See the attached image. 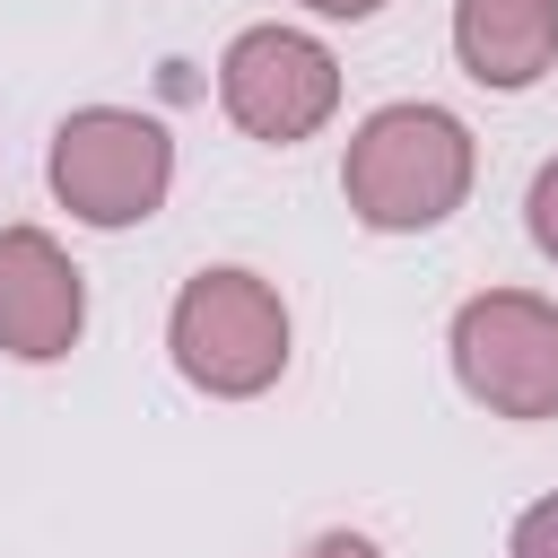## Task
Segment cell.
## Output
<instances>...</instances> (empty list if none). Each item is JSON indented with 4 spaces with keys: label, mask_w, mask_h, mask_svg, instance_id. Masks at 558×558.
<instances>
[{
    "label": "cell",
    "mask_w": 558,
    "mask_h": 558,
    "mask_svg": "<svg viewBox=\"0 0 558 558\" xmlns=\"http://www.w3.org/2000/svg\"><path fill=\"white\" fill-rule=\"evenodd\" d=\"M471 174H480V140L453 105H427V96H401V105H375L357 131H349V157H340V201L357 227L375 235H427L445 227L462 201H471Z\"/></svg>",
    "instance_id": "6da1fadb"
},
{
    "label": "cell",
    "mask_w": 558,
    "mask_h": 558,
    "mask_svg": "<svg viewBox=\"0 0 558 558\" xmlns=\"http://www.w3.org/2000/svg\"><path fill=\"white\" fill-rule=\"evenodd\" d=\"M288 340H296L288 296H279L262 270L218 262V270H192V279L174 288L166 357H174V375H183L192 392H209V401H253V392H270V384L288 375Z\"/></svg>",
    "instance_id": "7a4b0ae2"
},
{
    "label": "cell",
    "mask_w": 558,
    "mask_h": 558,
    "mask_svg": "<svg viewBox=\"0 0 558 558\" xmlns=\"http://www.w3.org/2000/svg\"><path fill=\"white\" fill-rule=\"evenodd\" d=\"M44 174H52V201L78 227L113 235V227H140V218L166 209V192H174V131L157 113H140V105H78L52 131Z\"/></svg>",
    "instance_id": "3957f363"
},
{
    "label": "cell",
    "mask_w": 558,
    "mask_h": 558,
    "mask_svg": "<svg viewBox=\"0 0 558 558\" xmlns=\"http://www.w3.org/2000/svg\"><path fill=\"white\" fill-rule=\"evenodd\" d=\"M453 384L488 418H558V305L532 288H480L453 305Z\"/></svg>",
    "instance_id": "277c9868"
},
{
    "label": "cell",
    "mask_w": 558,
    "mask_h": 558,
    "mask_svg": "<svg viewBox=\"0 0 558 558\" xmlns=\"http://www.w3.org/2000/svg\"><path fill=\"white\" fill-rule=\"evenodd\" d=\"M218 105L244 140L262 148H296L340 113V52L305 26H244L218 52Z\"/></svg>",
    "instance_id": "5b68a950"
},
{
    "label": "cell",
    "mask_w": 558,
    "mask_h": 558,
    "mask_svg": "<svg viewBox=\"0 0 558 558\" xmlns=\"http://www.w3.org/2000/svg\"><path fill=\"white\" fill-rule=\"evenodd\" d=\"M87 331V270L44 227H0V349L17 366L70 357Z\"/></svg>",
    "instance_id": "8992f818"
},
{
    "label": "cell",
    "mask_w": 558,
    "mask_h": 558,
    "mask_svg": "<svg viewBox=\"0 0 558 558\" xmlns=\"http://www.w3.org/2000/svg\"><path fill=\"white\" fill-rule=\"evenodd\" d=\"M453 61L497 96L541 87L558 70V0H453Z\"/></svg>",
    "instance_id": "52a82bcc"
},
{
    "label": "cell",
    "mask_w": 558,
    "mask_h": 558,
    "mask_svg": "<svg viewBox=\"0 0 558 558\" xmlns=\"http://www.w3.org/2000/svg\"><path fill=\"white\" fill-rule=\"evenodd\" d=\"M506 558H558V488H549V497H532V506L514 514Z\"/></svg>",
    "instance_id": "ba28073f"
},
{
    "label": "cell",
    "mask_w": 558,
    "mask_h": 558,
    "mask_svg": "<svg viewBox=\"0 0 558 558\" xmlns=\"http://www.w3.org/2000/svg\"><path fill=\"white\" fill-rule=\"evenodd\" d=\"M523 227H532V244L558 262V157L532 174V192H523Z\"/></svg>",
    "instance_id": "9c48e42d"
},
{
    "label": "cell",
    "mask_w": 558,
    "mask_h": 558,
    "mask_svg": "<svg viewBox=\"0 0 558 558\" xmlns=\"http://www.w3.org/2000/svg\"><path fill=\"white\" fill-rule=\"evenodd\" d=\"M296 558H384V549H375L366 532H314V541H305Z\"/></svg>",
    "instance_id": "30bf717a"
},
{
    "label": "cell",
    "mask_w": 558,
    "mask_h": 558,
    "mask_svg": "<svg viewBox=\"0 0 558 558\" xmlns=\"http://www.w3.org/2000/svg\"><path fill=\"white\" fill-rule=\"evenodd\" d=\"M296 9H314V17H340V26H357V17H375L384 0H296Z\"/></svg>",
    "instance_id": "8fae6325"
}]
</instances>
